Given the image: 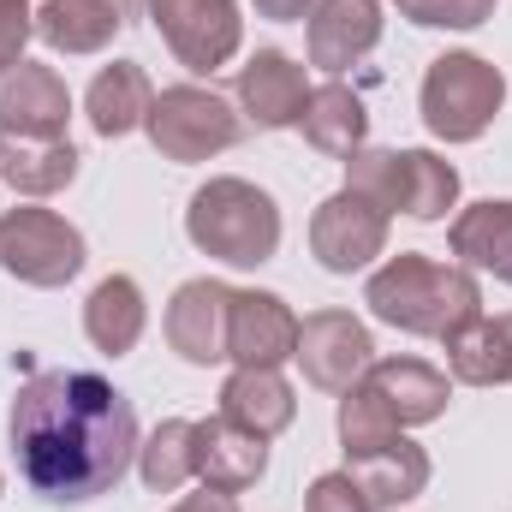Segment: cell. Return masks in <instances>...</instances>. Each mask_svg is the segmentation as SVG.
Wrapping results in <instances>:
<instances>
[{
	"label": "cell",
	"instance_id": "obj_32",
	"mask_svg": "<svg viewBox=\"0 0 512 512\" xmlns=\"http://www.w3.org/2000/svg\"><path fill=\"white\" fill-rule=\"evenodd\" d=\"M114 6H120V12H131V6H137V0H114Z\"/></svg>",
	"mask_w": 512,
	"mask_h": 512
},
{
	"label": "cell",
	"instance_id": "obj_2",
	"mask_svg": "<svg viewBox=\"0 0 512 512\" xmlns=\"http://www.w3.org/2000/svg\"><path fill=\"white\" fill-rule=\"evenodd\" d=\"M364 304L376 322L399 328V334H429V340H447L483 316V292L459 262H435L417 251L387 256L364 286Z\"/></svg>",
	"mask_w": 512,
	"mask_h": 512
},
{
	"label": "cell",
	"instance_id": "obj_29",
	"mask_svg": "<svg viewBox=\"0 0 512 512\" xmlns=\"http://www.w3.org/2000/svg\"><path fill=\"white\" fill-rule=\"evenodd\" d=\"M304 512H370V501H364V489H358L346 471H328V477H316V483H310Z\"/></svg>",
	"mask_w": 512,
	"mask_h": 512
},
{
	"label": "cell",
	"instance_id": "obj_10",
	"mask_svg": "<svg viewBox=\"0 0 512 512\" xmlns=\"http://www.w3.org/2000/svg\"><path fill=\"white\" fill-rule=\"evenodd\" d=\"M310 251L328 274H358L387 251V215L358 191H334L310 221Z\"/></svg>",
	"mask_w": 512,
	"mask_h": 512
},
{
	"label": "cell",
	"instance_id": "obj_16",
	"mask_svg": "<svg viewBox=\"0 0 512 512\" xmlns=\"http://www.w3.org/2000/svg\"><path fill=\"white\" fill-rule=\"evenodd\" d=\"M346 477L364 489L370 512H393V507H405V501L423 495V483H429V453L411 447L405 435H393V441H382V447L346 453Z\"/></svg>",
	"mask_w": 512,
	"mask_h": 512
},
{
	"label": "cell",
	"instance_id": "obj_22",
	"mask_svg": "<svg viewBox=\"0 0 512 512\" xmlns=\"http://www.w3.org/2000/svg\"><path fill=\"white\" fill-rule=\"evenodd\" d=\"M447 364L471 387L512 382V310L507 316H477L459 334H447Z\"/></svg>",
	"mask_w": 512,
	"mask_h": 512
},
{
	"label": "cell",
	"instance_id": "obj_3",
	"mask_svg": "<svg viewBox=\"0 0 512 512\" xmlns=\"http://www.w3.org/2000/svg\"><path fill=\"white\" fill-rule=\"evenodd\" d=\"M447 411V376L429 370L423 358H382L370 364L358 387H346L340 399V441L346 453L382 447L393 435H405L411 423H435Z\"/></svg>",
	"mask_w": 512,
	"mask_h": 512
},
{
	"label": "cell",
	"instance_id": "obj_30",
	"mask_svg": "<svg viewBox=\"0 0 512 512\" xmlns=\"http://www.w3.org/2000/svg\"><path fill=\"white\" fill-rule=\"evenodd\" d=\"M316 0H256V12L262 18H274V24H292V18H304Z\"/></svg>",
	"mask_w": 512,
	"mask_h": 512
},
{
	"label": "cell",
	"instance_id": "obj_21",
	"mask_svg": "<svg viewBox=\"0 0 512 512\" xmlns=\"http://www.w3.org/2000/svg\"><path fill=\"white\" fill-rule=\"evenodd\" d=\"M84 108H90V126L102 131V137H126V131H137L143 120H149L155 84H149V72H143L137 60H114V66L96 72Z\"/></svg>",
	"mask_w": 512,
	"mask_h": 512
},
{
	"label": "cell",
	"instance_id": "obj_17",
	"mask_svg": "<svg viewBox=\"0 0 512 512\" xmlns=\"http://www.w3.org/2000/svg\"><path fill=\"white\" fill-rule=\"evenodd\" d=\"M382 42V6L376 0H316L310 12V66L346 72Z\"/></svg>",
	"mask_w": 512,
	"mask_h": 512
},
{
	"label": "cell",
	"instance_id": "obj_15",
	"mask_svg": "<svg viewBox=\"0 0 512 512\" xmlns=\"http://www.w3.org/2000/svg\"><path fill=\"white\" fill-rule=\"evenodd\" d=\"M191 471H197L203 489H215V495H239V489H251L256 477L268 471V441L251 435V429H239L233 417H209V423H197Z\"/></svg>",
	"mask_w": 512,
	"mask_h": 512
},
{
	"label": "cell",
	"instance_id": "obj_26",
	"mask_svg": "<svg viewBox=\"0 0 512 512\" xmlns=\"http://www.w3.org/2000/svg\"><path fill=\"white\" fill-rule=\"evenodd\" d=\"M298 126H304V137H310L322 155H352V149H364V137H370V114H364L358 90L322 84V90H310Z\"/></svg>",
	"mask_w": 512,
	"mask_h": 512
},
{
	"label": "cell",
	"instance_id": "obj_13",
	"mask_svg": "<svg viewBox=\"0 0 512 512\" xmlns=\"http://www.w3.org/2000/svg\"><path fill=\"white\" fill-rule=\"evenodd\" d=\"M233 328V286L221 280H185L167 304V340L185 364H221Z\"/></svg>",
	"mask_w": 512,
	"mask_h": 512
},
{
	"label": "cell",
	"instance_id": "obj_27",
	"mask_svg": "<svg viewBox=\"0 0 512 512\" xmlns=\"http://www.w3.org/2000/svg\"><path fill=\"white\" fill-rule=\"evenodd\" d=\"M191 441H197V423H185V417H167L143 447H137V471H143V483L155 489V495H173V489H185L197 471H191Z\"/></svg>",
	"mask_w": 512,
	"mask_h": 512
},
{
	"label": "cell",
	"instance_id": "obj_19",
	"mask_svg": "<svg viewBox=\"0 0 512 512\" xmlns=\"http://www.w3.org/2000/svg\"><path fill=\"white\" fill-rule=\"evenodd\" d=\"M0 179L24 197H54L78 179V149L66 137H12V131H0Z\"/></svg>",
	"mask_w": 512,
	"mask_h": 512
},
{
	"label": "cell",
	"instance_id": "obj_4",
	"mask_svg": "<svg viewBox=\"0 0 512 512\" xmlns=\"http://www.w3.org/2000/svg\"><path fill=\"white\" fill-rule=\"evenodd\" d=\"M185 233L203 256H221L233 268H256L280 251V209L251 179H209L185 209Z\"/></svg>",
	"mask_w": 512,
	"mask_h": 512
},
{
	"label": "cell",
	"instance_id": "obj_12",
	"mask_svg": "<svg viewBox=\"0 0 512 512\" xmlns=\"http://www.w3.org/2000/svg\"><path fill=\"white\" fill-rule=\"evenodd\" d=\"M72 120V96H66V78L54 66H36V60H18L0 72V131L12 137H66Z\"/></svg>",
	"mask_w": 512,
	"mask_h": 512
},
{
	"label": "cell",
	"instance_id": "obj_6",
	"mask_svg": "<svg viewBox=\"0 0 512 512\" xmlns=\"http://www.w3.org/2000/svg\"><path fill=\"white\" fill-rule=\"evenodd\" d=\"M507 102V84L489 60L477 54H441L423 72V126L435 131L441 143H471L495 126Z\"/></svg>",
	"mask_w": 512,
	"mask_h": 512
},
{
	"label": "cell",
	"instance_id": "obj_8",
	"mask_svg": "<svg viewBox=\"0 0 512 512\" xmlns=\"http://www.w3.org/2000/svg\"><path fill=\"white\" fill-rule=\"evenodd\" d=\"M0 262L24 286H66L84 268V233L54 209H6L0 215Z\"/></svg>",
	"mask_w": 512,
	"mask_h": 512
},
{
	"label": "cell",
	"instance_id": "obj_1",
	"mask_svg": "<svg viewBox=\"0 0 512 512\" xmlns=\"http://www.w3.org/2000/svg\"><path fill=\"white\" fill-rule=\"evenodd\" d=\"M18 471L48 501H96L137 459V411L90 370H42L6 411Z\"/></svg>",
	"mask_w": 512,
	"mask_h": 512
},
{
	"label": "cell",
	"instance_id": "obj_28",
	"mask_svg": "<svg viewBox=\"0 0 512 512\" xmlns=\"http://www.w3.org/2000/svg\"><path fill=\"white\" fill-rule=\"evenodd\" d=\"M411 24H429V30H477L495 0H393Z\"/></svg>",
	"mask_w": 512,
	"mask_h": 512
},
{
	"label": "cell",
	"instance_id": "obj_24",
	"mask_svg": "<svg viewBox=\"0 0 512 512\" xmlns=\"http://www.w3.org/2000/svg\"><path fill=\"white\" fill-rule=\"evenodd\" d=\"M84 334H90V346L108 352V358H126L131 346L143 340V292H137L131 274H108V280L90 292V304H84Z\"/></svg>",
	"mask_w": 512,
	"mask_h": 512
},
{
	"label": "cell",
	"instance_id": "obj_9",
	"mask_svg": "<svg viewBox=\"0 0 512 512\" xmlns=\"http://www.w3.org/2000/svg\"><path fill=\"white\" fill-rule=\"evenodd\" d=\"M161 42L191 72H215L239 54V6L233 0H149Z\"/></svg>",
	"mask_w": 512,
	"mask_h": 512
},
{
	"label": "cell",
	"instance_id": "obj_25",
	"mask_svg": "<svg viewBox=\"0 0 512 512\" xmlns=\"http://www.w3.org/2000/svg\"><path fill=\"white\" fill-rule=\"evenodd\" d=\"M453 256L512 286V203H471L453 221Z\"/></svg>",
	"mask_w": 512,
	"mask_h": 512
},
{
	"label": "cell",
	"instance_id": "obj_7",
	"mask_svg": "<svg viewBox=\"0 0 512 512\" xmlns=\"http://www.w3.org/2000/svg\"><path fill=\"white\" fill-rule=\"evenodd\" d=\"M143 131H149V143L167 161H209V155H221V149H233L245 137L233 102L215 96V90H203V84L161 90L155 108H149V120H143Z\"/></svg>",
	"mask_w": 512,
	"mask_h": 512
},
{
	"label": "cell",
	"instance_id": "obj_18",
	"mask_svg": "<svg viewBox=\"0 0 512 512\" xmlns=\"http://www.w3.org/2000/svg\"><path fill=\"white\" fill-rule=\"evenodd\" d=\"M239 102L262 131H286L304 120V102H310V84H304V66L262 48L251 66H239Z\"/></svg>",
	"mask_w": 512,
	"mask_h": 512
},
{
	"label": "cell",
	"instance_id": "obj_31",
	"mask_svg": "<svg viewBox=\"0 0 512 512\" xmlns=\"http://www.w3.org/2000/svg\"><path fill=\"white\" fill-rule=\"evenodd\" d=\"M173 512H239V507H233V495H215V489H203V495H185Z\"/></svg>",
	"mask_w": 512,
	"mask_h": 512
},
{
	"label": "cell",
	"instance_id": "obj_11",
	"mask_svg": "<svg viewBox=\"0 0 512 512\" xmlns=\"http://www.w3.org/2000/svg\"><path fill=\"white\" fill-rule=\"evenodd\" d=\"M370 352H376L370 346V328L352 310H316V316L298 322V352L292 358L304 364V376L316 387L346 393V387H358V376L376 364Z\"/></svg>",
	"mask_w": 512,
	"mask_h": 512
},
{
	"label": "cell",
	"instance_id": "obj_20",
	"mask_svg": "<svg viewBox=\"0 0 512 512\" xmlns=\"http://www.w3.org/2000/svg\"><path fill=\"white\" fill-rule=\"evenodd\" d=\"M126 12L114 0H42L36 6V36L60 54H102L120 36Z\"/></svg>",
	"mask_w": 512,
	"mask_h": 512
},
{
	"label": "cell",
	"instance_id": "obj_23",
	"mask_svg": "<svg viewBox=\"0 0 512 512\" xmlns=\"http://www.w3.org/2000/svg\"><path fill=\"white\" fill-rule=\"evenodd\" d=\"M298 399L280 382V370H233V382L221 387V417H233L239 429H251L262 441H274L292 423Z\"/></svg>",
	"mask_w": 512,
	"mask_h": 512
},
{
	"label": "cell",
	"instance_id": "obj_5",
	"mask_svg": "<svg viewBox=\"0 0 512 512\" xmlns=\"http://www.w3.org/2000/svg\"><path fill=\"white\" fill-rule=\"evenodd\" d=\"M346 191L370 197L382 215L441 221L459 203V167L429 149H352L346 155Z\"/></svg>",
	"mask_w": 512,
	"mask_h": 512
},
{
	"label": "cell",
	"instance_id": "obj_14",
	"mask_svg": "<svg viewBox=\"0 0 512 512\" xmlns=\"http://www.w3.org/2000/svg\"><path fill=\"white\" fill-rule=\"evenodd\" d=\"M298 352V316L274 292H233V328H227V358L239 370H274Z\"/></svg>",
	"mask_w": 512,
	"mask_h": 512
}]
</instances>
